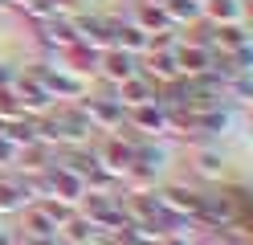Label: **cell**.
<instances>
[{
  "label": "cell",
  "instance_id": "cell-1",
  "mask_svg": "<svg viewBox=\"0 0 253 245\" xmlns=\"http://www.w3.org/2000/svg\"><path fill=\"white\" fill-rule=\"evenodd\" d=\"M37 78H41V86L49 90V98H70V102H82L86 98V82L82 78H74L70 70H33Z\"/></svg>",
  "mask_w": 253,
  "mask_h": 245
},
{
  "label": "cell",
  "instance_id": "cell-2",
  "mask_svg": "<svg viewBox=\"0 0 253 245\" xmlns=\"http://www.w3.org/2000/svg\"><path fill=\"white\" fill-rule=\"evenodd\" d=\"M155 200H160L171 217H180V221H196V208H200V192L192 188H184V184H171V188H160L155 192Z\"/></svg>",
  "mask_w": 253,
  "mask_h": 245
},
{
  "label": "cell",
  "instance_id": "cell-3",
  "mask_svg": "<svg viewBox=\"0 0 253 245\" xmlns=\"http://www.w3.org/2000/svg\"><path fill=\"white\" fill-rule=\"evenodd\" d=\"M78 106H82V114L90 119L94 131H119V127H123L119 98H90V102H78Z\"/></svg>",
  "mask_w": 253,
  "mask_h": 245
},
{
  "label": "cell",
  "instance_id": "cell-4",
  "mask_svg": "<svg viewBox=\"0 0 253 245\" xmlns=\"http://www.w3.org/2000/svg\"><path fill=\"white\" fill-rule=\"evenodd\" d=\"M94 159H98L106 172H115V176L123 180V172L135 163V143H123V139L115 135V139H106V143H102V151H94Z\"/></svg>",
  "mask_w": 253,
  "mask_h": 245
},
{
  "label": "cell",
  "instance_id": "cell-5",
  "mask_svg": "<svg viewBox=\"0 0 253 245\" xmlns=\"http://www.w3.org/2000/svg\"><path fill=\"white\" fill-rule=\"evenodd\" d=\"M98 74L110 78L115 86H119V82H126V78H135V74H139L135 53H126V49H106V53H98Z\"/></svg>",
  "mask_w": 253,
  "mask_h": 245
},
{
  "label": "cell",
  "instance_id": "cell-6",
  "mask_svg": "<svg viewBox=\"0 0 253 245\" xmlns=\"http://www.w3.org/2000/svg\"><path fill=\"white\" fill-rule=\"evenodd\" d=\"M176 70H180V78H200L204 70H209V57H212V49H204V45H176Z\"/></svg>",
  "mask_w": 253,
  "mask_h": 245
},
{
  "label": "cell",
  "instance_id": "cell-7",
  "mask_svg": "<svg viewBox=\"0 0 253 245\" xmlns=\"http://www.w3.org/2000/svg\"><path fill=\"white\" fill-rule=\"evenodd\" d=\"M49 184H53V196H57V200H66V204H78L86 196V180L74 176V172H66V168H57V163H49Z\"/></svg>",
  "mask_w": 253,
  "mask_h": 245
},
{
  "label": "cell",
  "instance_id": "cell-8",
  "mask_svg": "<svg viewBox=\"0 0 253 245\" xmlns=\"http://www.w3.org/2000/svg\"><path fill=\"white\" fill-rule=\"evenodd\" d=\"M115 98H119V106H143V102H155V82L143 78V74H135V78L119 82Z\"/></svg>",
  "mask_w": 253,
  "mask_h": 245
},
{
  "label": "cell",
  "instance_id": "cell-9",
  "mask_svg": "<svg viewBox=\"0 0 253 245\" xmlns=\"http://www.w3.org/2000/svg\"><path fill=\"white\" fill-rule=\"evenodd\" d=\"M131 127L143 131V135H160V131H168V110H164L160 102L131 106Z\"/></svg>",
  "mask_w": 253,
  "mask_h": 245
},
{
  "label": "cell",
  "instance_id": "cell-10",
  "mask_svg": "<svg viewBox=\"0 0 253 245\" xmlns=\"http://www.w3.org/2000/svg\"><path fill=\"white\" fill-rule=\"evenodd\" d=\"M131 25H139L143 33H164V29H176V25L168 21V12H164V0H143Z\"/></svg>",
  "mask_w": 253,
  "mask_h": 245
},
{
  "label": "cell",
  "instance_id": "cell-11",
  "mask_svg": "<svg viewBox=\"0 0 253 245\" xmlns=\"http://www.w3.org/2000/svg\"><path fill=\"white\" fill-rule=\"evenodd\" d=\"M245 45H249V29L241 21L212 29V49H220V53H237V49H245Z\"/></svg>",
  "mask_w": 253,
  "mask_h": 245
},
{
  "label": "cell",
  "instance_id": "cell-12",
  "mask_svg": "<svg viewBox=\"0 0 253 245\" xmlns=\"http://www.w3.org/2000/svg\"><path fill=\"white\" fill-rule=\"evenodd\" d=\"M61 53H66V61H70V65H61V70H70L74 78H86V74L98 70V53H94L90 45H82V41H74L70 49H61Z\"/></svg>",
  "mask_w": 253,
  "mask_h": 245
},
{
  "label": "cell",
  "instance_id": "cell-13",
  "mask_svg": "<svg viewBox=\"0 0 253 245\" xmlns=\"http://www.w3.org/2000/svg\"><path fill=\"white\" fill-rule=\"evenodd\" d=\"M41 41L49 49H70L78 41V33L70 21H57V16H49V21H41Z\"/></svg>",
  "mask_w": 253,
  "mask_h": 245
},
{
  "label": "cell",
  "instance_id": "cell-14",
  "mask_svg": "<svg viewBox=\"0 0 253 245\" xmlns=\"http://www.w3.org/2000/svg\"><path fill=\"white\" fill-rule=\"evenodd\" d=\"M57 233H61V241H66V245H90V237L98 233V229H94V225L82 217V212H74L70 221H61Z\"/></svg>",
  "mask_w": 253,
  "mask_h": 245
},
{
  "label": "cell",
  "instance_id": "cell-15",
  "mask_svg": "<svg viewBox=\"0 0 253 245\" xmlns=\"http://www.w3.org/2000/svg\"><path fill=\"white\" fill-rule=\"evenodd\" d=\"M25 180H17V176H0V212H17V208H25Z\"/></svg>",
  "mask_w": 253,
  "mask_h": 245
},
{
  "label": "cell",
  "instance_id": "cell-16",
  "mask_svg": "<svg viewBox=\"0 0 253 245\" xmlns=\"http://www.w3.org/2000/svg\"><path fill=\"white\" fill-rule=\"evenodd\" d=\"M143 78H151L155 86H164V82H176V78H180V70H176V57H171V53H151V57H147V70H143Z\"/></svg>",
  "mask_w": 253,
  "mask_h": 245
},
{
  "label": "cell",
  "instance_id": "cell-17",
  "mask_svg": "<svg viewBox=\"0 0 253 245\" xmlns=\"http://www.w3.org/2000/svg\"><path fill=\"white\" fill-rule=\"evenodd\" d=\"M164 12L171 25H188V21H200V0H164Z\"/></svg>",
  "mask_w": 253,
  "mask_h": 245
},
{
  "label": "cell",
  "instance_id": "cell-18",
  "mask_svg": "<svg viewBox=\"0 0 253 245\" xmlns=\"http://www.w3.org/2000/svg\"><path fill=\"white\" fill-rule=\"evenodd\" d=\"M200 8L209 12L216 25H233V21H241V4H237V0H204Z\"/></svg>",
  "mask_w": 253,
  "mask_h": 245
},
{
  "label": "cell",
  "instance_id": "cell-19",
  "mask_svg": "<svg viewBox=\"0 0 253 245\" xmlns=\"http://www.w3.org/2000/svg\"><path fill=\"white\" fill-rule=\"evenodd\" d=\"M25 233H33V237H57V225L41 212V204L37 208H25Z\"/></svg>",
  "mask_w": 253,
  "mask_h": 245
},
{
  "label": "cell",
  "instance_id": "cell-20",
  "mask_svg": "<svg viewBox=\"0 0 253 245\" xmlns=\"http://www.w3.org/2000/svg\"><path fill=\"white\" fill-rule=\"evenodd\" d=\"M21 98L12 86H0V123H12V119H21Z\"/></svg>",
  "mask_w": 253,
  "mask_h": 245
},
{
  "label": "cell",
  "instance_id": "cell-21",
  "mask_svg": "<svg viewBox=\"0 0 253 245\" xmlns=\"http://www.w3.org/2000/svg\"><path fill=\"white\" fill-rule=\"evenodd\" d=\"M196 168H200V176L220 180V176H225V155H220V151H200L196 155Z\"/></svg>",
  "mask_w": 253,
  "mask_h": 245
},
{
  "label": "cell",
  "instance_id": "cell-22",
  "mask_svg": "<svg viewBox=\"0 0 253 245\" xmlns=\"http://www.w3.org/2000/svg\"><path fill=\"white\" fill-rule=\"evenodd\" d=\"M17 151L21 147H12L4 135H0V168H17Z\"/></svg>",
  "mask_w": 253,
  "mask_h": 245
},
{
  "label": "cell",
  "instance_id": "cell-23",
  "mask_svg": "<svg viewBox=\"0 0 253 245\" xmlns=\"http://www.w3.org/2000/svg\"><path fill=\"white\" fill-rule=\"evenodd\" d=\"M21 245H57V237H33V233H25Z\"/></svg>",
  "mask_w": 253,
  "mask_h": 245
},
{
  "label": "cell",
  "instance_id": "cell-24",
  "mask_svg": "<svg viewBox=\"0 0 253 245\" xmlns=\"http://www.w3.org/2000/svg\"><path fill=\"white\" fill-rule=\"evenodd\" d=\"M160 245H192L184 233H168V237H160Z\"/></svg>",
  "mask_w": 253,
  "mask_h": 245
},
{
  "label": "cell",
  "instance_id": "cell-25",
  "mask_svg": "<svg viewBox=\"0 0 253 245\" xmlns=\"http://www.w3.org/2000/svg\"><path fill=\"white\" fill-rule=\"evenodd\" d=\"M0 86H8V74H4V70H0Z\"/></svg>",
  "mask_w": 253,
  "mask_h": 245
}]
</instances>
